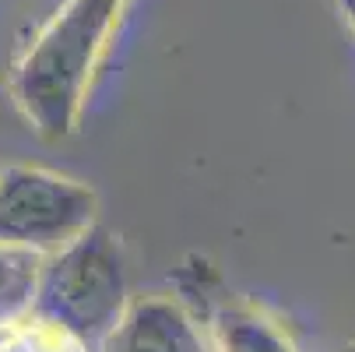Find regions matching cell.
Segmentation results:
<instances>
[{"label":"cell","instance_id":"obj_1","mask_svg":"<svg viewBox=\"0 0 355 352\" xmlns=\"http://www.w3.org/2000/svg\"><path fill=\"white\" fill-rule=\"evenodd\" d=\"M130 0H64L11 71V95L39 137L74 134L106 46Z\"/></svg>","mask_w":355,"mask_h":352},{"label":"cell","instance_id":"obj_2","mask_svg":"<svg viewBox=\"0 0 355 352\" xmlns=\"http://www.w3.org/2000/svg\"><path fill=\"white\" fill-rule=\"evenodd\" d=\"M127 307L130 282L123 246L110 229L95 226L60 254L46 258L32 314L64 338L103 345Z\"/></svg>","mask_w":355,"mask_h":352},{"label":"cell","instance_id":"obj_3","mask_svg":"<svg viewBox=\"0 0 355 352\" xmlns=\"http://www.w3.org/2000/svg\"><path fill=\"white\" fill-rule=\"evenodd\" d=\"M98 226V194L67 173L15 162L0 169V243L53 258Z\"/></svg>","mask_w":355,"mask_h":352},{"label":"cell","instance_id":"obj_4","mask_svg":"<svg viewBox=\"0 0 355 352\" xmlns=\"http://www.w3.org/2000/svg\"><path fill=\"white\" fill-rule=\"evenodd\" d=\"M103 352H215L211 335L176 296H134Z\"/></svg>","mask_w":355,"mask_h":352},{"label":"cell","instance_id":"obj_5","mask_svg":"<svg viewBox=\"0 0 355 352\" xmlns=\"http://www.w3.org/2000/svg\"><path fill=\"white\" fill-rule=\"evenodd\" d=\"M211 342L215 352H299L288 328L257 303L225 299L211 314Z\"/></svg>","mask_w":355,"mask_h":352},{"label":"cell","instance_id":"obj_6","mask_svg":"<svg viewBox=\"0 0 355 352\" xmlns=\"http://www.w3.org/2000/svg\"><path fill=\"white\" fill-rule=\"evenodd\" d=\"M46 258L0 243V324H15L35 307Z\"/></svg>","mask_w":355,"mask_h":352},{"label":"cell","instance_id":"obj_7","mask_svg":"<svg viewBox=\"0 0 355 352\" xmlns=\"http://www.w3.org/2000/svg\"><path fill=\"white\" fill-rule=\"evenodd\" d=\"M345 352H355V342H352V345H348V349H345Z\"/></svg>","mask_w":355,"mask_h":352}]
</instances>
